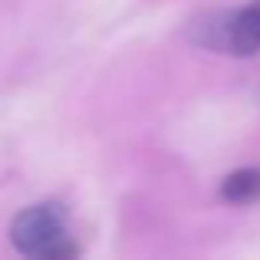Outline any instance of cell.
I'll list each match as a JSON object with an SVG mask.
<instances>
[{
	"instance_id": "277c9868",
	"label": "cell",
	"mask_w": 260,
	"mask_h": 260,
	"mask_svg": "<svg viewBox=\"0 0 260 260\" xmlns=\"http://www.w3.org/2000/svg\"><path fill=\"white\" fill-rule=\"evenodd\" d=\"M254 7H257V10H260V0H254Z\"/></svg>"
},
{
	"instance_id": "3957f363",
	"label": "cell",
	"mask_w": 260,
	"mask_h": 260,
	"mask_svg": "<svg viewBox=\"0 0 260 260\" xmlns=\"http://www.w3.org/2000/svg\"><path fill=\"white\" fill-rule=\"evenodd\" d=\"M221 198L231 204H254L260 201V168H241L221 181Z\"/></svg>"
},
{
	"instance_id": "6da1fadb",
	"label": "cell",
	"mask_w": 260,
	"mask_h": 260,
	"mask_svg": "<svg viewBox=\"0 0 260 260\" xmlns=\"http://www.w3.org/2000/svg\"><path fill=\"white\" fill-rule=\"evenodd\" d=\"M198 46L231 56H254L260 50V10L254 4L241 10H211L188 26Z\"/></svg>"
},
{
	"instance_id": "7a4b0ae2",
	"label": "cell",
	"mask_w": 260,
	"mask_h": 260,
	"mask_svg": "<svg viewBox=\"0 0 260 260\" xmlns=\"http://www.w3.org/2000/svg\"><path fill=\"white\" fill-rule=\"evenodd\" d=\"M10 241L20 254L43 257V260H63L76 257L79 247L66 234V214L59 204H37L13 217Z\"/></svg>"
}]
</instances>
